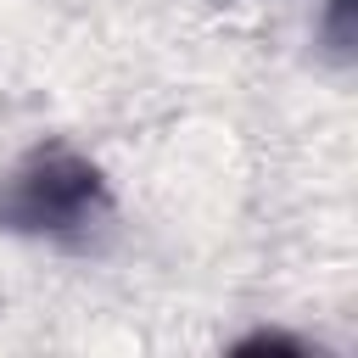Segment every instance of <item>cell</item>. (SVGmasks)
Listing matches in <instances>:
<instances>
[{
    "mask_svg": "<svg viewBox=\"0 0 358 358\" xmlns=\"http://www.w3.org/2000/svg\"><path fill=\"white\" fill-rule=\"evenodd\" d=\"M106 207L101 168L67 145H39L0 179V224L17 235L78 241L106 218Z\"/></svg>",
    "mask_w": 358,
    "mask_h": 358,
    "instance_id": "1",
    "label": "cell"
}]
</instances>
